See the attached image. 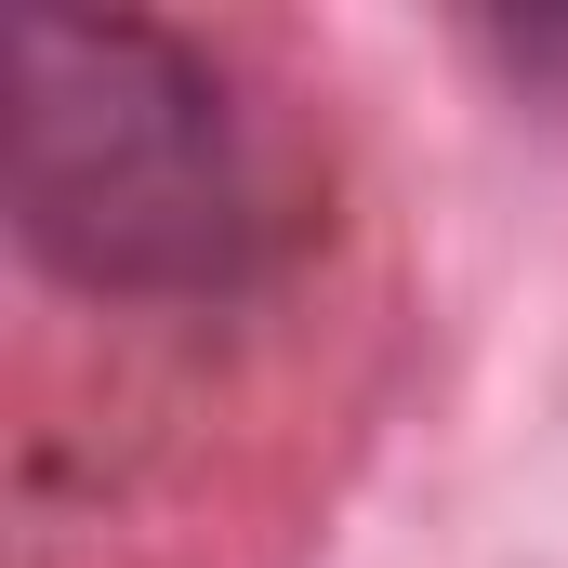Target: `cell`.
<instances>
[{"instance_id": "cell-1", "label": "cell", "mask_w": 568, "mask_h": 568, "mask_svg": "<svg viewBox=\"0 0 568 568\" xmlns=\"http://www.w3.org/2000/svg\"><path fill=\"white\" fill-rule=\"evenodd\" d=\"M13 225L67 291L212 304L304 225L278 120L172 27L27 13L13 27Z\"/></svg>"}]
</instances>
